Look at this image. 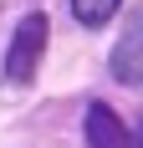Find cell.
I'll use <instances>...</instances> for the list:
<instances>
[{"instance_id": "cell-4", "label": "cell", "mask_w": 143, "mask_h": 148, "mask_svg": "<svg viewBox=\"0 0 143 148\" xmlns=\"http://www.w3.org/2000/svg\"><path fill=\"white\" fill-rule=\"evenodd\" d=\"M118 5L123 0H72V15L82 21V26H102V21H113Z\"/></svg>"}, {"instance_id": "cell-3", "label": "cell", "mask_w": 143, "mask_h": 148, "mask_svg": "<svg viewBox=\"0 0 143 148\" xmlns=\"http://www.w3.org/2000/svg\"><path fill=\"white\" fill-rule=\"evenodd\" d=\"M87 143L92 148H133V138H128V128L118 123V112L113 107H87Z\"/></svg>"}, {"instance_id": "cell-2", "label": "cell", "mask_w": 143, "mask_h": 148, "mask_svg": "<svg viewBox=\"0 0 143 148\" xmlns=\"http://www.w3.org/2000/svg\"><path fill=\"white\" fill-rule=\"evenodd\" d=\"M113 77L123 87H133L143 77V21H128V31H123V41L113 51Z\"/></svg>"}, {"instance_id": "cell-1", "label": "cell", "mask_w": 143, "mask_h": 148, "mask_svg": "<svg viewBox=\"0 0 143 148\" xmlns=\"http://www.w3.org/2000/svg\"><path fill=\"white\" fill-rule=\"evenodd\" d=\"M41 51H46V15H26L10 36V56H5V82H21L26 87L36 66H41Z\"/></svg>"}]
</instances>
